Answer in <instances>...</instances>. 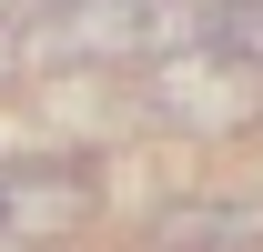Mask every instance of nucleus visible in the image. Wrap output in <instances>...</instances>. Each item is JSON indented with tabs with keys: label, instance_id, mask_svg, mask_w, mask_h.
<instances>
[{
	"label": "nucleus",
	"instance_id": "obj_4",
	"mask_svg": "<svg viewBox=\"0 0 263 252\" xmlns=\"http://www.w3.org/2000/svg\"><path fill=\"white\" fill-rule=\"evenodd\" d=\"M152 252H263V202H182L152 222Z\"/></svg>",
	"mask_w": 263,
	"mask_h": 252
},
{
	"label": "nucleus",
	"instance_id": "obj_5",
	"mask_svg": "<svg viewBox=\"0 0 263 252\" xmlns=\"http://www.w3.org/2000/svg\"><path fill=\"white\" fill-rule=\"evenodd\" d=\"M202 51L233 71H263V0H202Z\"/></svg>",
	"mask_w": 263,
	"mask_h": 252
},
{
	"label": "nucleus",
	"instance_id": "obj_2",
	"mask_svg": "<svg viewBox=\"0 0 263 252\" xmlns=\"http://www.w3.org/2000/svg\"><path fill=\"white\" fill-rule=\"evenodd\" d=\"M91 212V172L81 161H21L0 172V232H51V222Z\"/></svg>",
	"mask_w": 263,
	"mask_h": 252
},
{
	"label": "nucleus",
	"instance_id": "obj_1",
	"mask_svg": "<svg viewBox=\"0 0 263 252\" xmlns=\"http://www.w3.org/2000/svg\"><path fill=\"white\" fill-rule=\"evenodd\" d=\"M152 111L182 121V131H233L243 121V71L213 61V51H172L162 81H152Z\"/></svg>",
	"mask_w": 263,
	"mask_h": 252
},
{
	"label": "nucleus",
	"instance_id": "obj_3",
	"mask_svg": "<svg viewBox=\"0 0 263 252\" xmlns=\"http://www.w3.org/2000/svg\"><path fill=\"white\" fill-rule=\"evenodd\" d=\"M132 40H152V0H61L51 10V61H111Z\"/></svg>",
	"mask_w": 263,
	"mask_h": 252
}]
</instances>
